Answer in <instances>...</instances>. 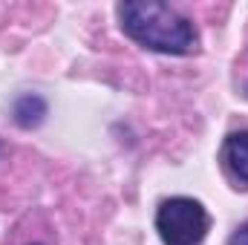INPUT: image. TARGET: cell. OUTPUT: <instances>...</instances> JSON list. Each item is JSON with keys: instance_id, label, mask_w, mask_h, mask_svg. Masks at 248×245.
<instances>
[{"instance_id": "2", "label": "cell", "mask_w": 248, "mask_h": 245, "mask_svg": "<svg viewBox=\"0 0 248 245\" xmlns=\"http://www.w3.org/2000/svg\"><path fill=\"white\" fill-rule=\"evenodd\" d=\"M211 228L208 211L187 196H173L159 205L156 231L165 245H199Z\"/></svg>"}, {"instance_id": "3", "label": "cell", "mask_w": 248, "mask_h": 245, "mask_svg": "<svg viewBox=\"0 0 248 245\" xmlns=\"http://www.w3.org/2000/svg\"><path fill=\"white\" fill-rule=\"evenodd\" d=\"M222 156H225L228 170H231L243 184H248V130H243V133H231V136H228Z\"/></svg>"}, {"instance_id": "4", "label": "cell", "mask_w": 248, "mask_h": 245, "mask_svg": "<svg viewBox=\"0 0 248 245\" xmlns=\"http://www.w3.org/2000/svg\"><path fill=\"white\" fill-rule=\"evenodd\" d=\"M44 116H46V101L41 95H20L15 101V122L26 130L38 127L44 122Z\"/></svg>"}, {"instance_id": "5", "label": "cell", "mask_w": 248, "mask_h": 245, "mask_svg": "<svg viewBox=\"0 0 248 245\" xmlns=\"http://www.w3.org/2000/svg\"><path fill=\"white\" fill-rule=\"evenodd\" d=\"M228 245H248V222H246V225H240V228L231 234Z\"/></svg>"}, {"instance_id": "1", "label": "cell", "mask_w": 248, "mask_h": 245, "mask_svg": "<svg viewBox=\"0 0 248 245\" xmlns=\"http://www.w3.org/2000/svg\"><path fill=\"white\" fill-rule=\"evenodd\" d=\"M119 23L124 35L144 49L165 55H187L196 49L193 23L176 9L159 0H127L119 6Z\"/></svg>"}]
</instances>
